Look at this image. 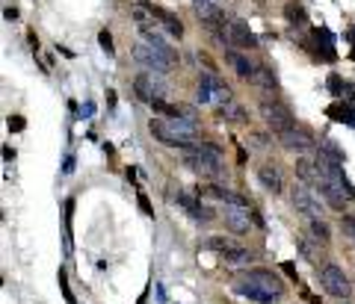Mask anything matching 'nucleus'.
Listing matches in <instances>:
<instances>
[{
  "instance_id": "obj_1",
  "label": "nucleus",
  "mask_w": 355,
  "mask_h": 304,
  "mask_svg": "<svg viewBox=\"0 0 355 304\" xmlns=\"http://www.w3.org/2000/svg\"><path fill=\"white\" fill-rule=\"evenodd\" d=\"M148 130H151V136L160 139L163 145L181 148V151L198 139V127L193 124V118H154V121L148 124Z\"/></svg>"
},
{
  "instance_id": "obj_2",
  "label": "nucleus",
  "mask_w": 355,
  "mask_h": 304,
  "mask_svg": "<svg viewBox=\"0 0 355 304\" xmlns=\"http://www.w3.org/2000/svg\"><path fill=\"white\" fill-rule=\"evenodd\" d=\"M258 112H261V118H264V124L278 136V133H284V130H290L293 124H296V118H293V112H290V106L281 101V98H273V95H267V98H261V103H258Z\"/></svg>"
},
{
  "instance_id": "obj_3",
  "label": "nucleus",
  "mask_w": 355,
  "mask_h": 304,
  "mask_svg": "<svg viewBox=\"0 0 355 304\" xmlns=\"http://www.w3.org/2000/svg\"><path fill=\"white\" fill-rule=\"evenodd\" d=\"M184 166H187L190 171H196V174H204V177L222 174V160H219V157H210V154H201V151L196 148V142L184 148Z\"/></svg>"
},
{
  "instance_id": "obj_4",
  "label": "nucleus",
  "mask_w": 355,
  "mask_h": 304,
  "mask_svg": "<svg viewBox=\"0 0 355 304\" xmlns=\"http://www.w3.org/2000/svg\"><path fill=\"white\" fill-rule=\"evenodd\" d=\"M320 284H323V290H326L332 299H350V293H353L350 278L344 275V269H341L338 263H326V266L320 269Z\"/></svg>"
},
{
  "instance_id": "obj_5",
  "label": "nucleus",
  "mask_w": 355,
  "mask_h": 304,
  "mask_svg": "<svg viewBox=\"0 0 355 304\" xmlns=\"http://www.w3.org/2000/svg\"><path fill=\"white\" fill-rule=\"evenodd\" d=\"M133 59H136L139 65H145L148 71H157V74H169V68L175 65V62H169L160 50H154L148 41H136V44H133Z\"/></svg>"
},
{
  "instance_id": "obj_6",
  "label": "nucleus",
  "mask_w": 355,
  "mask_h": 304,
  "mask_svg": "<svg viewBox=\"0 0 355 304\" xmlns=\"http://www.w3.org/2000/svg\"><path fill=\"white\" fill-rule=\"evenodd\" d=\"M290 201H293L296 213H299V216H305L308 222H311V219H323L320 198H317V195H314L308 186H293V192H290Z\"/></svg>"
},
{
  "instance_id": "obj_7",
  "label": "nucleus",
  "mask_w": 355,
  "mask_h": 304,
  "mask_svg": "<svg viewBox=\"0 0 355 304\" xmlns=\"http://www.w3.org/2000/svg\"><path fill=\"white\" fill-rule=\"evenodd\" d=\"M278 142H281L284 151H293V154H305V151L314 148V136H311V130L302 127V124H293L290 130L278 133Z\"/></svg>"
},
{
  "instance_id": "obj_8",
  "label": "nucleus",
  "mask_w": 355,
  "mask_h": 304,
  "mask_svg": "<svg viewBox=\"0 0 355 304\" xmlns=\"http://www.w3.org/2000/svg\"><path fill=\"white\" fill-rule=\"evenodd\" d=\"M219 3L222 0H193V12L207 30H216L219 24H225V12H222Z\"/></svg>"
},
{
  "instance_id": "obj_9",
  "label": "nucleus",
  "mask_w": 355,
  "mask_h": 304,
  "mask_svg": "<svg viewBox=\"0 0 355 304\" xmlns=\"http://www.w3.org/2000/svg\"><path fill=\"white\" fill-rule=\"evenodd\" d=\"M234 293L243 296V299H249V302H258V304H273L281 299V293H273V290H267V287H261L255 281H246V278H240L234 284Z\"/></svg>"
},
{
  "instance_id": "obj_10",
  "label": "nucleus",
  "mask_w": 355,
  "mask_h": 304,
  "mask_svg": "<svg viewBox=\"0 0 355 304\" xmlns=\"http://www.w3.org/2000/svg\"><path fill=\"white\" fill-rule=\"evenodd\" d=\"M133 92H136V98H139L142 103H154V101H160V98L166 95V86H163V83H154V74H139V77L133 80Z\"/></svg>"
},
{
  "instance_id": "obj_11",
  "label": "nucleus",
  "mask_w": 355,
  "mask_h": 304,
  "mask_svg": "<svg viewBox=\"0 0 355 304\" xmlns=\"http://www.w3.org/2000/svg\"><path fill=\"white\" fill-rule=\"evenodd\" d=\"M175 201H178V207H181V210H184L193 222H198V225H204V222H210V219H213V213H210V210H207L198 198H193V195H187V192H178V198H175Z\"/></svg>"
},
{
  "instance_id": "obj_12",
  "label": "nucleus",
  "mask_w": 355,
  "mask_h": 304,
  "mask_svg": "<svg viewBox=\"0 0 355 304\" xmlns=\"http://www.w3.org/2000/svg\"><path fill=\"white\" fill-rule=\"evenodd\" d=\"M139 3H142V6H145V9H148V12L160 21V24H163V30H166L169 35H175V38H181V35H184V24H181V18H178V15H172L169 9H160V6H154V3H148V0H139Z\"/></svg>"
},
{
  "instance_id": "obj_13",
  "label": "nucleus",
  "mask_w": 355,
  "mask_h": 304,
  "mask_svg": "<svg viewBox=\"0 0 355 304\" xmlns=\"http://www.w3.org/2000/svg\"><path fill=\"white\" fill-rule=\"evenodd\" d=\"M252 216L255 213H249V207H225V228L228 231H234V234H249V228H252Z\"/></svg>"
},
{
  "instance_id": "obj_14",
  "label": "nucleus",
  "mask_w": 355,
  "mask_h": 304,
  "mask_svg": "<svg viewBox=\"0 0 355 304\" xmlns=\"http://www.w3.org/2000/svg\"><path fill=\"white\" fill-rule=\"evenodd\" d=\"M225 59H228V65H231V68L237 71V77H240V80H255L258 68H255V62H252L249 56H243L240 50L228 47V50H225Z\"/></svg>"
},
{
  "instance_id": "obj_15",
  "label": "nucleus",
  "mask_w": 355,
  "mask_h": 304,
  "mask_svg": "<svg viewBox=\"0 0 355 304\" xmlns=\"http://www.w3.org/2000/svg\"><path fill=\"white\" fill-rule=\"evenodd\" d=\"M258 180H261L264 189L273 192V195H281V192H284V180H281V174H278V169H276L273 163H264V166L258 169Z\"/></svg>"
},
{
  "instance_id": "obj_16",
  "label": "nucleus",
  "mask_w": 355,
  "mask_h": 304,
  "mask_svg": "<svg viewBox=\"0 0 355 304\" xmlns=\"http://www.w3.org/2000/svg\"><path fill=\"white\" fill-rule=\"evenodd\" d=\"M139 35H142V41H148L154 50H160V53H163L169 62H178V53H175V50L166 44V38H163L157 30H151V27H145V24H142V27H139Z\"/></svg>"
},
{
  "instance_id": "obj_17",
  "label": "nucleus",
  "mask_w": 355,
  "mask_h": 304,
  "mask_svg": "<svg viewBox=\"0 0 355 304\" xmlns=\"http://www.w3.org/2000/svg\"><path fill=\"white\" fill-rule=\"evenodd\" d=\"M243 278H246V281H255V284H261V287H267V290H273V293H281V281H278L273 272H267V269H249Z\"/></svg>"
},
{
  "instance_id": "obj_18",
  "label": "nucleus",
  "mask_w": 355,
  "mask_h": 304,
  "mask_svg": "<svg viewBox=\"0 0 355 304\" xmlns=\"http://www.w3.org/2000/svg\"><path fill=\"white\" fill-rule=\"evenodd\" d=\"M231 38H234V44H243V47H255L258 44V38H255V33L246 27V21H231Z\"/></svg>"
},
{
  "instance_id": "obj_19",
  "label": "nucleus",
  "mask_w": 355,
  "mask_h": 304,
  "mask_svg": "<svg viewBox=\"0 0 355 304\" xmlns=\"http://www.w3.org/2000/svg\"><path fill=\"white\" fill-rule=\"evenodd\" d=\"M213 92H216V77L213 74H201L198 86H196V101L198 103H210L213 101Z\"/></svg>"
},
{
  "instance_id": "obj_20",
  "label": "nucleus",
  "mask_w": 355,
  "mask_h": 304,
  "mask_svg": "<svg viewBox=\"0 0 355 304\" xmlns=\"http://www.w3.org/2000/svg\"><path fill=\"white\" fill-rule=\"evenodd\" d=\"M308 231H311L314 242H320V245H329V242H332V231H329V225H326L323 219H311V222H308Z\"/></svg>"
},
{
  "instance_id": "obj_21",
  "label": "nucleus",
  "mask_w": 355,
  "mask_h": 304,
  "mask_svg": "<svg viewBox=\"0 0 355 304\" xmlns=\"http://www.w3.org/2000/svg\"><path fill=\"white\" fill-rule=\"evenodd\" d=\"M296 177L305 183H317V166L311 160H296Z\"/></svg>"
},
{
  "instance_id": "obj_22",
  "label": "nucleus",
  "mask_w": 355,
  "mask_h": 304,
  "mask_svg": "<svg viewBox=\"0 0 355 304\" xmlns=\"http://www.w3.org/2000/svg\"><path fill=\"white\" fill-rule=\"evenodd\" d=\"M222 257H225V263H231V266H249V263H252V254H249L246 248H228V251H222Z\"/></svg>"
},
{
  "instance_id": "obj_23",
  "label": "nucleus",
  "mask_w": 355,
  "mask_h": 304,
  "mask_svg": "<svg viewBox=\"0 0 355 304\" xmlns=\"http://www.w3.org/2000/svg\"><path fill=\"white\" fill-rule=\"evenodd\" d=\"M255 83H258L261 89H267V92H273V89L278 86V80H276V71H273V68H258Z\"/></svg>"
},
{
  "instance_id": "obj_24",
  "label": "nucleus",
  "mask_w": 355,
  "mask_h": 304,
  "mask_svg": "<svg viewBox=\"0 0 355 304\" xmlns=\"http://www.w3.org/2000/svg\"><path fill=\"white\" fill-rule=\"evenodd\" d=\"M284 15H287L290 24H305V18H308L305 9H302L299 3H287V6H284Z\"/></svg>"
},
{
  "instance_id": "obj_25",
  "label": "nucleus",
  "mask_w": 355,
  "mask_h": 304,
  "mask_svg": "<svg viewBox=\"0 0 355 304\" xmlns=\"http://www.w3.org/2000/svg\"><path fill=\"white\" fill-rule=\"evenodd\" d=\"M320 151H323V154H329V157H335L338 163H347V154H344V151H341V148H338L332 139H326V142L320 145Z\"/></svg>"
},
{
  "instance_id": "obj_26",
  "label": "nucleus",
  "mask_w": 355,
  "mask_h": 304,
  "mask_svg": "<svg viewBox=\"0 0 355 304\" xmlns=\"http://www.w3.org/2000/svg\"><path fill=\"white\" fill-rule=\"evenodd\" d=\"M341 231H344V234H347V236L355 242V216H347V213L341 216Z\"/></svg>"
},
{
  "instance_id": "obj_27",
  "label": "nucleus",
  "mask_w": 355,
  "mask_h": 304,
  "mask_svg": "<svg viewBox=\"0 0 355 304\" xmlns=\"http://www.w3.org/2000/svg\"><path fill=\"white\" fill-rule=\"evenodd\" d=\"M136 204H139V210H142L148 219H154V207H151V201H148L145 192H136Z\"/></svg>"
},
{
  "instance_id": "obj_28",
  "label": "nucleus",
  "mask_w": 355,
  "mask_h": 304,
  "mask_svg": "<svg viewBox=\"0 0 355 304\" xmlns=\"http://www.w3.org/2000/svg\"><path fill=\"white\" fill-rule=\"evenodd\" d=\"M98 41H101V47H104V53H107V56H113V53H116V50H113V35H110L107 30H101V33H98Z\"/></svg>"
},
{
  "instance_id": "obj_29",
  "label": "nucleus",
  "mask_w": 355,
  "mask_h": 304,
  "mask_svg": "<svg viewBox=\"0 0 355 304\" xmlns=\"http://www.w3.org/2000/svg\"><path fill=\"white\" fill-rule=\"evenodd\" d=\"M6 121H9V130H12V133H21V130H24V118H21V115H9Z\"/></svg>"
},
{
  "instance_id": "obj_30",
  "label": "nucleus",
  "mask_w": 355,
  "mask_h": 304,
  "mask_svg": "<svg viewBox=\"0 0 355 304\" xmlns=\"http://www.w3.org/2000/svg\"><path fill=\"white\" fill-rule=\"evenodd\" d=\"M210 248H216V251H228L231 245H228L222 236H210Z\"/></svg>"
},
{
  "instance_id": "obj_31",
  "label": "nucleus",
  "mask_w": 355,
  "mask_h": 304,
  "mask_svg": "<svg viewBox=\"0 0 355 304\" xmlns=\"http://www.w3.org/2000/svg\"><path fill=\"white\" fill-rule=\"evenodd\" d=\"M59 287H62V296H65V302L74 304V296H71V290H68V284H65V275L59 272Z\"/></svg>"
},
{
  "instance_id": "obj_32",
  "label": "nucleus",
  "mask_w": 355,
  "mask_h": 304,
  "mask_svg": "<svg viewBox=\"0 0 355 304\" xmlns=\"http://www.w3.org/2000/svg\"><path fill=\"white\" fill-rule=\"evenodd\" d=\"M281 269H284V275H287L290 281H299V275H296V269H293V263H281Z\"/></svg>"
},
{
  "instance_id": "obj_33",
  "label": "nucleus",
  "mask_w": 355,
  "mask_h": 304,
  "mask_svg": "<svg viewBox=\"0 0 355 304\" xmlns=\"http://www.w3.org/2000/svg\"><path fill=\"white\" fill-rule=\"evenodd\" d=\"M62 171H65V174H71V171H74V157H71V154L65 157V163H62Z\"/></svg>"
},
{
  "instance_id": "obj_34",
  "label": "nucleus",
  "mask_w": 355,
  "mask_h": 304,
  "mask_svg": "<svg viewBox=\"0 0 355 304\" xmlns=\"http://www.w3.org/2000/svg\"><path fill=\"white\" fill-rule=\"evenodd\" d=\"M329 89L338 95V92H341V80H338V77H332V80H329Z\"/></svg>"
},
{
  "instance_id": "obj_35",
  "label": "nucleus",
  "mask_w": 355,
  "mask_h": 304,
  "mask_svg": "<svg viewBox=\"0 0 355 304\" xmlns=\"http://www.w3.org/2000/svg\"><path fill=\"white\" fill-rule=\"evenodd\" d=\"M3 160H6V163H12V160H15V151H12V148H9V145H6V148H3Z\"/></svg>"
},
{
  "instance_id": "obj_36",
  "label": "nucleus",
  "mask_w": 355,
  "mask_h": 304,
  "mask_svg": "<svg viewBox=\"0 0 355 304\" xmlns=\"http://www.w3.org/2000/svg\"><path fill=\"white\" fill-rule=\"evenodd\" d=\"M3 15H6V21H15V18H18V12H15V9H6Z\"/></svg>"
},
{
  "instance_id": "obj_37",
  "label": "nucleus",
  "mask_w": 355,
  "mask_h": 304,
  "mask_svg": "<svg viewBox=\"0 0 355 304\" xmlns=\"http://www.w3.org/2000/svg\"><path fill=\"white\" fill-rule=\"evenodd\" d=\"M124 174H127V180H130V183H133V180H136V169H133V166H130V169H127V171H124Z\"/></svg>"
},
{
  "instance_id": "obj_38",
  "label": "nucleus",
  "mask_w": 355,
  "mask_h": 304,
  "mask_svg": "<svg viewBox=\"0 0 355 304\" xmlns=\"http://www.w3.org/2000/svg\"><path fill=\"white\" fill-rule=\"evenodd\" d=\"M344 304H347V302H344Z\"/></svg>"
}]
</instances>
